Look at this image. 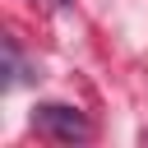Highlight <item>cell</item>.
Instances as JSON below:
<instances>
[{
	"label": "cell",
	"mask_w": 148,
	"mask_h": 148,
	"mask_svg": "<svg viewBox=\"0 0 148 148\" xmlns=\"http://www.w3.org/2000/svg\"><path fill=\"white\" fill-rule=\"evenodd\" d=\"M32 125H37L42 134L60 139V143H83V139L92 134L88 116H83L79 106H65V102H42V106L32 111Z\"/></svg>",
	"instance_id": "cell-1"
},
{
	"label": "cell",
	"mask_w": 148,
	"mask_h": 148,
	"mask_svg": "<svg viewBox=\"0 0 148 148\" xmlns=\"http://www.w3.org/2000/svg\"><path fill=\"white\" fill-rule=\"evenodd\" d=\"M56 5H69V0H56Z\"/></svg>",
	"instance_id": "cell-2"
}]
</instances>
